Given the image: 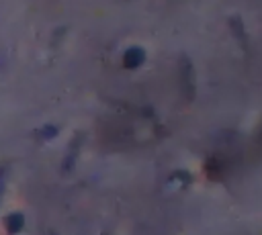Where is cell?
<instances>
[{
	"label": "cell",
	"instance_id": "cell-4",
	"mask_svg": "<svg viewBox=\"0 0 262 235\" xmlns=\"http://www.w3.org/2000/svg\"><path fill=\"white\" fill-rule=\"evenodd\" d=\"M205 172H207V176H209V178L219 180V178L223 176L225 168H223V163H221L217 157H211V159H207V163H205Z\"/></svg>",
	"mask_w": 262,
	"mask_h": 235
},
{
	"label": "cell",
	"instance_id": "cell-5",
	"mask_svg": "<svg viewBox=\"0 0 262 235\" xmlns=\"http://www.w3.org/2000/svg\"><path fill=\"white\" fill-rule=\"evenodd\" d=\"M23 223H25L23 213H10V215L4 219V225H6V231H8V233L20 231V229H23Z\"/></svg>",
	"mask_w": 262,
	"mask_h": 235
},
{
	"label": "cell",
	"instance_id": "cell-2",
	"mask_svg": "<svg viewBox=\"0 0 262 235\" xmlns=\"http://www.w3.org/2000/svg\"><path fill=\"white\" fill-rule=\"evenodd\" d=\"M143 59H145L143 49H141V47H131V49H127L125 55H123V65H125L127 69H135V67H139V65L143 63Z\"/></svg>",
	"mask_w": 262,
	"mask_h": 235
},
{
	"label": "cell",
	"instance_id": "cell-3",
	"mask_svg": "<svg viewBox=\"0 0 262 235\" xmlns=\"http://www.w3.org/2000/svg\"><path fill=\"white\" fill-rule=\"evenodd\" d=\"M80 143H82V135H76V139H74V141H72V145H70L68 157H66V159H63V163H61L63 172H70V170L74 168V163H76V157H78V149H80Z\"/></svg>",
	"mask_w": 262,
	"mask_h": 235
},
{
	"label": "cell",
	"instance_id": "cell-7",
	"mask_svg": "<svg viewBox=\"0 0 262 235\" xmlns=\"http://www.w3.org/2000/svg\"><path fill=\"white\" fill-rule=\"evenodd\" d=\"M37 135H41V139H53L57 135V129L55 127H43L41 131H37Z\"/></svg>",
	"mask_w": 262,
	"mask_h": 235
},
{
	"label": "cell",
	"instance_id": "cell-6",
	"mask_svg": "<svg viewBox=\"0 0 262 235\" xmlns=\"http://www.w3.org/2000/svg\"><path fill=\"white\" fill-rule=\"evenodd\" d=\"M229 27H231V31H233L235 39L239 41V45L246 49V47H248V41H246V31H244V25H242V20H239L237 16H231V18H229Z\"/></svg>",
	"mask_w": 262,
	"mask_h": 235
},
{
	"label": "cell",
	"instance_id": "cell-1",
	"mask_svg": "<svg viewBox=\"0 0 262 235\" xmlns=\"http://www.w3.org/2000/svg\"><path fill=\"white\" fill-rule=\"evenodd\" d=\"M180 84L186 92V98L190 100L192 98V67H190V61L186 57L180 59Z\"/></svg>",
	"mask_w": 262,
	"mask_h": 235
}]
</instances>
